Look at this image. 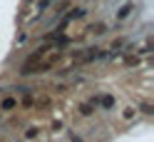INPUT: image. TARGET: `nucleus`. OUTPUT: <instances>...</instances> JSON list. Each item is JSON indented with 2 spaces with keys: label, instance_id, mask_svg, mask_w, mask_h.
Returning <instances> with one entry per match:
<instances>
[{
  "label": "nucleus",
  "instance_id": "nucleus-1",
  "mask_svg": "<svg viewBox=\"0 0 154 142\" xmlns=\"http://www.w3.org/2000/svg\"><path fill=\"white\" fill-rule=\"evenodd\" d=\"M62 50L60 47H50V50L45 52V58L40 60V62H23V68H20V72L23 75H37V72H47V70H52L57 62L62 60Z\"/></svg>",
  "mask_w": 154,
  "mask_h": 142
},
{
  "label": "nucleus",
  "instance_id": "nucleus-2",
  "mask_svg": "<svg viewBox=\"0 0 154 142\" xmlns=\"http://www.w3.org/2000/svg\"><path fill=\"white\" fill-rule=\"evenodd\" d=\"M134 10H137V5H134V3H124L119 10H117V20H119V23H122V20H127V17H129Z\"/></svg>",
  "mask_w": 154,
  "mask_h": 142
},
{
  "label": "nucleus",
  "instance_id": "nucleus-3",
  "mask_svg": "<svg viewBox=\"0 0 154 142\" xmlns=\"http://www.w3.org/2000/svg\"><path fill=\"white\" fill-rule=\"evenodd\" d=\"M94 107H97V102H80V105H77V112H80L82 117H90L94 112Z\"/></svg>",
  "mask_w": 154,
  "mask_h": 142
},
{
  "label": "nucleus",
  "instance_id": "nucleus-4",
  "mask_svg": "<svg viewBox=\"0 0 154 142\" xmlns=\"http://www.w3.org/2000/svg\"><path fill=\"white\" fill-rule=\"evenodd\" d=\"M17 105H20V102H17L15 97H5L3 102H0V110H5V112H10V110H17Z\"/></svg>",
  "mask_w": 154,
  "mask_h": 142
},
{
  "label": "nucleus",
  "instance_id": "nucleus-5",
  "mask_svg": "<svg viewBox=\"0 0 154 142\" xmlns=\"http://www.w3.org/2000/svg\"><path fill=\"white\" fill-rule=\"evenodd\" d=\"M85 15H87V8H77L75 13H70V15H67V20H65V25L70 23V20H75V17H85Z\"/></svg>",
  "mask_w": 154,
  "mask_h": 142
},
{
  "label": "nucleus",
  "instance_id": "nucleus-6",
  "mask_svg": "<svg viewBox=\"0 0 154 142\" xmlns=\"http://www.w3.org/2000/svg\"><path fill=\"white\" fill-rule=\"evenodd\" d=\"M90 33H94V35H104V33H107V25H104V23H94V25H90Z\"/></svg>",
  "mask_w": 154,
  "mask_h": 142
},
{
  "label": "nucleus",
  "instance_id": "nucleus-7",
  "mask_svg": "<svg viewBox=\"0 0 154 142\" xmlns=\"http://www.w3.org/2000/svg\"><path fill=\"white\" fill-rule=\"evenodd\" d=\"M37 135H40V127H27L25 130V140H35Z\"/></svg>",
  "mask_w": 154,
  "mask_h": 142
},
{
  "label": "nucleus",
  "instance_id": "nucleus-8",
  "mask_svg": "<svg viewBox=\"0 0 154 142\" xmlns=\"http://www.w3.org/2000/svg\"><path fill=\"white\" fill-rule=\"evenodd\" d=\"M134 115H137V110H134V107H124V112H122V117H124V120H132Z\"/></svg>",
  "mask_w": 154,
  "mask_h": 142
},
{
  "label": "nucleus",
  "instance_id": "nucleus-9",
  "mask_svg": "<svg viewBox=\"0 0 154 142\" xmlns=\"http://www.w3.org/2000/svg\"><path fill=\"white\" fill-rule=\"evenodd\" d=\"M100 102H102L104 107H112V105H114V97H112V95H104V97H102Z\"/></svg>",
  "mask_w": 154,
  "mask_h": 142
},
{
  "label": "nucleus",
  "instance_id": "nucleus-10",
  "mask_svg": "<svg viewBox=\"0 0 154 142\" xmlns=\"http://www.w3.org/2000/svg\"><path fill=\"white\" fill-rule=\"evenodd\" d=\"M142 112H144V115H152V112H154V107H152V102L147 100V102H142Z\"/></svg>",
  "mask_w": 154,
  "mask_h": 142
},
{
  "label": "nucleus",
  "instance_id": "nucleus-11",
  "mask_svg": "<svg viewBox=\"0 0 154 142\" xmlns=\"http://www.w3.org/2000/svg\"><path fill=\"white\" fill-rule=\"evenodd\" d=\"M124 62H127V65H129V68H132V65H139V58H137V55H129V58H127V60H124Z\"/></svg>",
  "mask_w": 154,
  "mask_h": 142
},
{
  "label": "nucleus",
  "instance_id": "nucleus-12",
  "mask_svg": "<svg viewBox=\"0 0 154 142\" xmlns=\"http://www.w3.org/2000/svg\"><path fill=\"white\" fill-rule=\"evenodd\" d=\"M23 105H25V107H30V105H35V97H32V95H27V97L23 100Z\"/></svg>",
  "mask_w": 154,
  "mask_h": 142
},
{
  "label": "nucleus",
  "instance_id": "nucleus-13",
  "mask_svg": "<svg viewBox=\"0 0 154 142\" xmlns=\"http://www.w3.org/2000/svg\"><path fill=\"white\" fill-rule=\"evenodd\" d=\"M72 142H82V140H80V137H72Z\"/></svg>",
  "mask_w": 154,
  "mask_h": 142
}]
</instances>
